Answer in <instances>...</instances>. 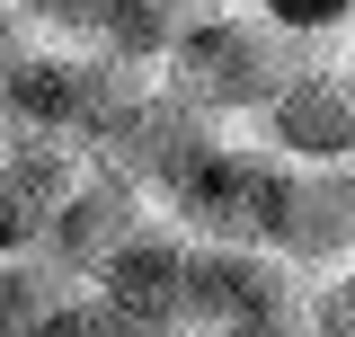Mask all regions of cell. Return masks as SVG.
<instances>
[{
  "mask_svg": "<svg viewBox=\"0 0 355 337\" xmlns=\"http://www.w3.org/2000/svg\"><path fill=\"white\" fill-rule=\"evenodd\" d=\"M338 80H347V98H355V53H347V62H338Z\"/></svg>",
  "mask_w": 355,
  "mask_h": 337,
  "instance_id": "cell-19",
  "label": "cell"
},
{
  "mask_svg": "<svg viewBox=\"0 0 355 337\" xmlns=\"http://www.w3.org/2000/svg\"><path fill=\"white\" fill-rule=\"evenodd\" d=\"M178 27H187V0H98L80 53H98V62L125 71V80H151V71L169 62Z\"/></svg>",
  "mask_w": 355,
  "mask_h": 337,
  "instance_id": "cell-10",
  "label": "cell"
},
{
  "mask_svg": "<svg viewBox=\"0 0 355 337\" xmlns=\"http://www.w3.org/2000/svg\"><path fill=\"white\" fill-rule=\"evenodd\" d=\"M258 151H275L284 168H355V98L338 62H311L275 89V107L258 116Z\"/></svg>",
  "mask_w": 355,
  "mask_h": 337,
  "instance_id": "cell-8",
  "label": "cell"
},
{
  "mask_svg": "<svg viewBox=\"0 0 355 337\" xmlns=\"http://www.w3.org/2000/svg\"><path fill=\"white\" fill-rule=\"evenodd\" d=\"M214 337H302L293 320H258V329H214Z\"/></svg>",
  "mask_w": 355,
  "mask_h": 337,
  "instance_id": "cell-17",
  "label": "cell"
},
{
  "mask_svg": "<svg viewBox=\"0 0 355 337\" xmlns=\"http://www.w3.org/2000/svg\"><path fill=\"white\" fill-rule=\"evenodd\" d=\"M18 53H27V27H18V9H9V0H0V71H9V62H18Z\"/></svg>",
  "mask_w": 355,
  "mask_h": 337,
  "instance_id": "cell-16",
  "label": "cell"
},
{
  "mask_svg": "<svg viewBox=\"0 0 355 337\" xmlns=\"http://www.w3.org/2000/svg\"><path fill=\"white\" fill-rule=\"evenodd\" d=\"M9 9H18V27H44V36H62V44H80L89 18H98V0H9Z\"/></svg>",
  "mask_w": 355,
  "mask_h": 337,
  "instance_id": "cell-14",
  "label": "cell"
},
{
  "mask_svg": "<svg viewBox=\"0 0 355 337\" xmlns=\"http://www.w3.org/2000/svg\"><path fill=\"white\" fill-rule=\"evenodd\" d=\"M89 293L116 302L151 337H187V231L178 222H133L107 249V266L89 275Z\"/></svg>",
  "mask_w": 355,
  "mask_h": 337,
  "instance_id": "cell-6",
  "label": "cell"
},
{
  "mask_svg": "<svg viewBox=\"0 0 355 337\" xmlns=\"http://www.w3.org/2000/svg\"><path fill=\"white\" fill-rule=\"evenodd\" d=\"M275 266L284 275H329L355 257V168H293L284 196V231H275Z\"/></svg>",
  "mask_w": 355,
  "mask_h": 337,
  "instance_id": "cell-9",
  "label": "cell"
},
{
  "mask_svg": "<svg viewBox=\"0 0 355 337\" xmlns=\"http://www.w3.org/2000/svg\"><path fill=\"white\" fill-rule=\"evenodd\" d=\"M125 71H107L80 44H27L9 71H0V107H9V133H44V142H71L89 151L107 116L125 107Z\"/></svg>",
  "mask_w": 355,
  "mask_h": 337,
  "instance_id": "cell-2",
  "label": "cell"
},
{
  "mask_svg": "<svg viewBox=\"0 0 355 337\" xmlns=\"http://www.w3.org/2000/svg\"><path fill=\"white\" fill-rule=\"evenodd\" d=\"M284 196H293V168L275 160V151H258V142H214V160L169 196V222L187 240H214V249H275Z\"/></svg>",
  "mask_w": 355,
  "mask_h": 337,
  "instance_id": "cell-3",
  "label": "cell"
},
{
  "mask_svg": "<svg viewBox=\"0 0 355 337\" xmlns=\"http://www.w3.org/2000/svg\"><path fill=\"white\" fill-rule=\"evenodd\" d=\"M240 9H258L266 27L293 36V44H329V36L355 27V0H240Z\"/></svg>",
  "mask_w": 355,
  "mask_h": 337,
  "instance_id": "cell-12",
  "label": "cell"
},
{
  "mask_svg": "<svg viewBox=\"0 0 355 337\" xmlns=\"http://www.w3.org/2000/svg\"><path fill=\"white\" fill-rule=\"evenodd\" d=\"M53 293H71V284H53L36 257H0V337H36Z\"/></svg>",
  "mask_w": 355,
  "mask_h": 337,
  "instance_id": "cell-11",
  "label": "cell"
},
{
  "mask_svg": "<svg viewBox=\"0 0 355 337\" xmlns=\"http://www.w3.org/2000/svg\"><path fill=\"white\" fill-rule=\"evenodd\" d=\"M258 320H293V275H284L266 249L187 240V337L258 329Z\"/></svg>",
  "mask_w": 355,
  "mask_h": 337,
  "instance_id": "cell-7",
  "label": "cell"
},
{
  "mask_svg": "<svg viewBox=\"0 0 355 337\" xmlns=\"http://www.w3.org/2000/svg\"><path fill=\"white\" fill-rule=\"evenodd\" d=\"M196 9H240V0H187V18H196Z\"/></svg>",
  "mask_w": 355,
  "mask_h": 337,
  "instance_id": "cell-18",
  "label": "cell"
},
{
  "mask_svg": "<svg viewBox=\"0 0 355 337\" xmlns=\"http://www.w3.org/2000/svg\"><path fill=\"white\" fill-rule=\"evenodd\" d=\"M133 222H142V196H133L116 168H98L89 160L80 178H71V196L36 222V240H27V257H36L53 284H89L98 266H107V249L125 240Z\"/></svg>",
  "mask_w": 355,
  "mask_h": 337,
  "instance_id": "cell-5",
  "label": "cell"
},
{
  "mask_svg": "<svg viewBox=\"0 0 355 337\" xmlns=\"http://www.w3.org/2000/svg\"><path fill=\"white\" fill-rule=\"evenodd\" d=\"M0 257H27V213L9 205V187H0Z\"/></svg>",
  "mask_w": 355,
  "mask_h": 337,
  "instance_id": "cell-15",
  "label": "cell"
},
{
  "mask_svg": "<svg viewBox=\"0 0 355 337\" xmlns=\"http://www.w3.org/2000/svg\"><path fill=\"white\" fill-rule=\"evenodd\" d=\"M320 62V44H293L275 36L258 9H196L187 27H178L169 62H160V89L169 98H187L196 116H249L258 125L266 107H275V89L293 80V71H311Z\"/></svg>",
  "mask_w": 355,
  "mask_h": 337,
  "instance_id": "cell-1",
  "label": "cell"
},
{
  "mask_svg": "<svg viewBox=\"0 0 355 337\" xmlns=\"http://www.w3.org/2000/svg\"><path fill=\"white\" fill-rule=\"evenodd\" d=\"M302 337H355V257L302 293Z\"/></svg>",
  "mask_w": 355,
  "mask_h": 337,
  "instance_id": "cell-13",
  "label": "cell"
},
{
  "mask_svg": "<svg viewBox=\"0 0 355 337\" xmlns=\"http://www.w3.org/2000/svg\"><path fill=\"white\" fill-rule=\"evenodd\" d=\"M214 142H222L214 116H196V107H187V98H169L160 80H133L125 107L107 116V133L89 142V160L116 168L133 196H160V205H169L178 187L214 160Z\"/></svg>",
  "mask_w": 355,
  "mask_h": 337,
  "instance_id": "cell-4",
  "label": "cell"
}]
</instances>
